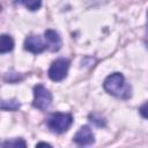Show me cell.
Instances as JSON below:
<instances>
[{
    "label": "cell",
    "mask_w": 148,
    "mask_h": 148,
    "mask_svg": "<svg viewBox=\"0 0 148 148\" xmlns=\"http://www.w3.org/2000/svg\"><path fill=\"white\" fill-rule=\"evenodd\" d=\"M14 49V40L9 35H1V44H0V53L10 52Z\"/></svg>",
    "instance_id": "cell-8"
},
{
    "label": "cell",
    "mask_w": 148,
    "mask_h": 148,
    "mask_svg": "<svg viewBox=\"0 0 148 148\" xmlns=\"http://www.w3.org/2000/svg\"><path fill=\"white\" fill-rule=\"evenodd\" d=\"M73 141L79 146H89L95 142V136L90 127L84 125L76 132V134L73 138Z\"/></svg>",
    "instance_id": "cell-5"
},
{
    "label": "cell",
    "mask_w": 148,
    "mask_h": 148,
    "mask_svg": "<svg viewBox=\"0 0 148 148\" xmlns=\"http://www.w3.org/2000/svg\"><path fill=\"white\" fill-rule=\"evenodd\" d=\"M21 80H22V76L17 73H8L5 76V81H8V82H17Z\"/></svg>",
    "instance_id": "cell-12"
},
{
    "label": "cell",
    "mask_w": 148,
    "mask_h": 148,
    "mask_svg": "<svg viewBox=\"0 0 148 148\" xmlns=\"http://www.w3.org/2000/svg\"><path fill=\"white\" fill-rule=\"evenodd\" d=\"M68 69H69V60L65 58H59L51 64L47 74L52 81L59 82L67 76Z\"/></svg>",
    "instance_id": "cell-4"
},
{
    "label": "cell",
    "mask_w": 148,
    "mask_h": 148,
    "mask_svg": "<svg viewBox=\"0 0 148 148\" xmlns=\"http://www.w3.org/2000/svg\"><path fill=\"white\" fill-rule=\"evenodd\" d=\"M139 111H140V114H141L143 118L148 119V102H146L145 104H142V105L140 106Z\"/></svg>",
    "instance_id": "cell-13"
},
{
    "label": "cell",
    "mask_w": 148,
    "mask_h": 148,
    "mask_svg": "<svg viewBox=\"0 0 148 148\" xmlns=\"http://www.w3.org/2000/svg\"><path fill=\"white\" fill-rule=\"evenodd\" d=\"M103 88L106 92L120 99H128L132 96V88L126 82L121 73H113L109 75L103 82Z\"/></svg>",
    "instance_id": "cell-1"
},
{
    "label": "cell",
    "mask_w": 148,
    "mask_h": 148,
    "mask_svg": "<svg viewBox=\"0 0 148 148\" xmlns=\"http://www.w3.org/2000/svg\"><path fill=\"white\" fill-rule=\"evenodd\" d=\"M146 44H147V47H148V34H147V36H146Z\"/></svg>",
    "instance_id": "cell-15"
},
{
    "label": "cell",
    "mask_w": 148,
    "mask_h": 148,
    "mask_svg": "<svg viewBox=\"0 0 148 148\" xmlns=\"http://www.w3.org/2000/svg\"><path fill=\"white\" fill-rule=\"evenodd\" d=\"M39 146H51V145L45 143V142H39V143H37V145H36V147H39Z\"/></svg>",
    "instance_id": "cell-14"
},
{
    "label": "cell",
    "mask_w": 148,
    "mask_h": 148,
    "mask_svg": "<svg viewBox=\"0 0 148 148\" xmlns=\"http://www.w3.org/2000/svg\"><path fill=\"white\" fill-rule=\"evenodd\" d=\"M147 25H148V12H147Z\"/></svg>",
    "instance_id": "cell-16"
},
{
    "label": "cell",
    "mask_w": 148,
    "mask_h": 148,
    "mask_svg": "<svg viewBox=\"0 0 148 148\" xmlns=\"http://www.w3.org/2000/svg\"><path fill=\"white\" fill-rule=\"evenodd\" d=\"M49 130H51L53 133L61 134L66 132L73 124V117L71 113H62V112H56L50 114V117L45 121Z\"/></svg>",
    "instance_id": "cell-2"
},
{
    "label": "cell",
    "mask_w": 148,
    "mask_h": 148,
    "mask_svg": "<svg viewBox=\"0 0 148 148\" xmlns=\"http://www.w3.org/2000/svg\"><path fill=\"white\" fill-rule=\"evenodd\" d=\"M15 3H21V5L25 6L29 10L35 12L40 8L42 0H15Z\"/></svg>",
    "instance_id": "cell-10"
},
{
    "label": "cell",
    "mask_w": 148,
    "mask_h": 148,
    "mask_svg": "<svg viewBox=\"0 0 148 148\" xmlns=\"http://www.w3.org/2000/svg\"><path fill=\"white\" fill-rule=\"evenodd\" d=\"M21 106V103L17 99H8V101H1V110L2 111H16Z\"/></svg>",
    "instance_id": "cell-9"
},
{
    "label": "cell",
    "mask_w": 148,
    "mask_h": 148,
    "mask_svg": "<svg viewBox=\"0 0 148 148\" xmlns=\"http://www.w3.org/2000/svg\"><path fill=\"white\" fill-rule=\"evenodd\" d=\"M44 37H45V43H46V49L51 52H57L61 49L62 42L61 38L59 36V34L56 30L52 29H47L44 32Z\"/></svg>",
    "instance_id": "cell-7"
},
{
    "label": "cell",
    "mask_w": 148,
    "mask_h": 148,
    "mask_svg": "<svg viewBox=\"0 0 148 148\" xmlns=\"http://www.w3.org/2000/svg\"><path fill=\"white\" fill-rule=\"evenodd\" d=\"M2 147H25L27 143L23 139L18 138V139H13V140H8L1 143Z\"/></svg>",
    "instance_id": "cell-11"
},
{
    "label": "cell",
    "mask_w": 148,
    "mask_h": 148,
    "mask_svg": "<svg viewBox=\"0 0 148 148\" xmlns=\"http://www.w3.org/2000/svg\"><path fill=\"white\" fill-rule=\"evenodd\" d=\"M24 49L35 54L42 53L46 49V43H44L39 36L29 35L24 40Z\"/></svg>",
    "instance_id": "cell-6"
},
{
    "label": "cell",
    "mask_w": 148,
    "mask_h": 148,
    "mask_svg": "<svg viewBox=\"0 0 148 148\" xmlns=\"http://www.w3.org/2000/svg\"><path fill=\"white\" fill-rule=\"evenodd\" d=\"M52 104V94L50 90H47L43 84H37L34 87V101L32 105L34 108L40 110V111H46L50 109Z\"/></svg>",
    "instance_id": "cell-3"
}]
</instances>
